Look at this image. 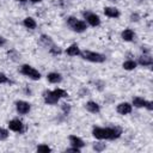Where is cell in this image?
Listing matches in <instances>:
<instances>
[{"label": "cell", "mask_w": 153, "mask_h": 153, "mask_svg": "<svg viewBox=\"0 0 153 153\" xmlns=\"http://www.w3.org/2000/svg\"><path fill=\"white\" fill-rule=\"evenodd\" d=\"M122 129L120 127H93L92 136L99 141L103 140H116L121 137Z\"/></svg>", "instance_id": "obj_1"}, {"label": "cell", "mask_w": 153, "mask_h": 153, "mask_svg": "<svg viewBox=\"0 0 153 153\" xmlns=\"http://www.w3.org/2000/svg\"><path fill=\"white\" fill-rule=\"evenodd\" d=\"M43 100L48 105H55L60 102L61 98H66L68 96V92L63 88H55V90H45L43 92Z\"/></svg>", "instance_id": "obj_2"}, {"label": "cell", "mask_w": 153, "mask_h": 153, "mask_svg": "<svg viewBox=\"0 0 153 153\" xmlns=\"http://www.w3.org/2000/svg\"><path fill=\"white\" fill-rule=\"evenodd\" d=\"M80 57L93 63H103L106 60V56L102 53L93 51V50H81L80 51Z\"/></svg>", "instance_id": "obj_3"}, {"label": "cell", "mask_w": 153, "mask_h": 153, "mask_svg": "<svg viewBox=\"0 0 153 153\" xmlns=\"http://www.w3.org/2000/svg\"><path fill=\"white\" fill-rule=\"evenodd\" d=\"M66 22H67V25L69 26V29H71L72 31L76 32V33H82V32H85V31L87 30V26H88V25L85 23V20L78 19L76 17H73V16L68 17V18L66 19Z\"/></svg>", "instance_id": "obj_4"}, {"label": "cell", "mask_w": 153, "mask_h": 153, "mask_svg": "<svg viewBox=\"0 0 153 153\" xmlns=\"http://www.w3.org/2000/svg\"><path fill=\"white\" fill-rule=\"evenodd\" d=\"M19 72H20V74H23L24 76H26V78H29V79H31V80H39L41 79V73L35 68V67H32V66H30V65H22L20 66V68H19Z\"/></svg>", "instance_id": "obj_5"}, {"label": "cell", "mask_w": 153, "mask_h": 153, "mask_svg": "<svg viewBox=\"0 0 153 153\" xmlns=\"http://www.w3.org/2000/svg\"><path fill=\"white\" fill-rule=\"evenodd\" d=\"M82 17L85 19V23L92 27H97L100 25V18L98 14H96L94 12L91 11H84L82 12Z\"/></svg>", "instance_id": "obj_6"}, {"label": "cell", "mask_w": 153, "mask_h": 153, "mask_svg": "<svg viewBox=\"0 0 153 153\" xmlns=\"http://www.w3.org/2000/svg\"><path fill=\"white\" fill-rule=\"evenodd\" d=\"M7 127H8V129H10L11 131L19 133V134L24 133V130H25L24 123H23L19 118H12V120H10L8 123H7Z\"/></svg>", "instance_id": "obj_7"}, {"label": "cell", "mask_w": 153, "mask_h": 153, "mask_svg": "<svg viewBox=\"0 0 153 153\" xmlns=\"http://www.w3.org/2000/svg\"><path fill=\"white\" fill-rule=\"evenodd\" d=\"M14 106H16V111L19 114V115H27L31 110V105L29 102L26 100H17L14 103Z\"/></svg>", "instance_id": "obj_8"}, {"label": "cell", "mask_w": 153, "mask_h": 153, "mask_svg": "<svg viewBox=\"0 0 153 153\" xmlns=\"http://www.w3.org/2000/svg\"><path fill=\"white\" fill-rule=\"evenodd\" d=\"M116 111L120 114V115H128L133 111V105L131 103H128V102H122V103H118L117 106H116Z\"/></svg>", "instance_id": "obj_9"}, {"label": "cell", "mask_w": 153, "mask_h": 153, "mask_svg": "<svg viewBox=\"0 0 153 153\" xmlns=\"http://www.w3.org/2000/svg\"><path fill=\"white\" fill-rule=\"evenodd\" d=\"M103 12H104V14L108 18H112V19H117L121 16L120 10L117 7H114V6H106V7H104L103 8Z\"/></svg>", "instance_id": "obj_10"}, {"label": "cell", "mask_w": 153, "mask_h": 153, "mask_svg": "<svg viewBox=\"0 0 153 153\" xmlns=\"http://www.w3.org/2000/svg\"><path fill=\"white\" fill-rule=\"evenodd\" d=\"M136 63L140 65V66H143V67H149V66L153 65V57H152L149 54L143 53L142 55H140V56L137 57Z\"/></svg>", "instance_id": "obj_11"}, {"label": "cell", "mask_w": 153, "mask_h": 153, "mask_svg": "<svg viewBox=\"0 0 153 153\" xmlns=\"http://www.w3.org/2000/svg\"><path fill=\"white\" fill-rule=\"evenodd\" d=\"M68 141H69V145H71V146L78 147V148H80V149H82V148L85 147V142H84V140H82L81 137L74 135V134H71V135L68 136Z\"/></svg>", "instance_id": "obj_12"}, {"label": "cell", "mask_w": 153, "mask_h": 153, "mask_svg": "<svg viewBox=\"0 0 153 153\" xmlns=\"http://www.w3.org/2000/svg\"><path fill=\"white\" fill-rule=\"evenodd\" d=\"M85 109L90 114H99L100 112V105L94 100H88L85 103Z\"/></svg>", "instance_id": "obj_13"}, {"label": "cell", "mask_w": 153, "mask_h": 153, "mask_svg": "<svg viewBox=\"0 0 153 153\" xmlns=\"http://www.w3.org/2000/svg\"><path fill=\"white\" fill-rule=\"evenodd\" d=\"M121 38H122L124 42H131V41L135 38V32H134V30H131V29H129V27L124 29V30L121 32Z\"/></svg>", "instance_id": "obj_14"}, {"label": "cell", "mask_w": 153, "mask_h": 153, "mask_svg": "<svg viewBox=\"0 0 153 153\" xmlns=\"http://www.w3.org/2000/svg\"><path fill=\"white\" fill-rule=\"evenodd\" d=\"M80 48H79V45L76 44V43H73V44H71L66 50H65V53L68 55V56H72V57H74V56H80Z\"/></svg>", "instance_id": "obj_15"}, {"label": "cell", "mask_w": 153, "mask_h": 153, "mask_svg": "<svg viewBox=\"0 0 153 153\" xmlns=\"http://www.w3.org/2000/svg\"><path fill=\"white\" fill-rule=\"evenodd\" d=\"M47 80L50 84H60L62 81V75L57 72H50L47 74Z\"/></svg>", "instance_id": "obj_16"}, {"label": "cell", "mask_w": 153, "mask_h": 153, "mask_svg": "<svg viewBox=\"0 0 153 153\" xmlns=\"http://www.w3.org/2000/svg\"><path fill=\"white\" fill-rule=\"evenodd\" d=\"M146 103H147V99H145L143 97H140V96H136V97H133L131 99V105L135 106V108H145L146 106Z\"/></svg>", "instance_id": "obj_17"}, {"label": "cell", "mask_w": 153, "mask_h": 153, "mask_svg": "<svg viewBox=\"0 0 153 153\" xmlns=\"http://www.w3.org/2000/svg\"><path fill=\"white\" fill-rule=\"evenodd\" d=\"M23 25L29 30H35L37 27V22L32 17H26L23 20Z\"/></svg>", "instance_id": "obj_18"}, {"label": "cell", "mask_w": 153, "mask_h": 153, "mask_svg": "<svg viewBox=\"0 0 153 153\" xmlns=\"http://www.w3.org/2000/svg\"><path fill=\"white\" fill-rule=\"evenodd\" d=\"M39 42H41L45 48H48V49H49L53 44H55L54 41H53V38H51L49 35H45V33L41 35V37H39Z\"/></svg>", "instance_id": "obj_19"}, {"label": "cell", "mask_w": 153, "mask_h": 153, "mask_svg": "<svg viewBox=\"0 0 153 153\" xmlns=\"http://www.w3.org/2000/svg\"><path fill=\"white\" fill-rule=\"evenodd\" d=\"M136 66H137L136 61H135V60H131V59H128V60H126V61L122 63V68H123L124 71H134V69L136 68Z\"/></svg>", "instance_id": "obj_20"}, {"label": "cell", "mask_w": 153, "mask_h": 153, "mask_svg": "<svg viewBox=\"0 0 153 153\" xmlns=\"http://www.w3.org/2000/svg\"><path fill=\"white\" fill-rule=\"evenodd\" d=\"M36 151L39 152V153H50L53 149H51V147H49L48 145L41 143V145H38V146L36 147Z\"/></svg>", "instance_id": "obj_21"}, {"label": "cell", "mask_w": 153, "mask_h": 153, "mask_svg": "<svg viewBox=\"0 0 153 153\" xmlns=\"http://www.w3.org/2000/svg\"><path fill=\"white\" fill-rule=\"evenodd\" d=\"M49 53H50L51 55L56 56V55H60V54H62V49H61L59 45H56V44H53V45L49 48Z\"/></svg>", "instance_id": "obj_22"}, {"label": "cell", "mask_w": 153, "mask_h": 153, "mask_svg": "<svg viewBox=\"0 0 153 153\" xmlns=\"http://www.w3.org/2000/svg\"><path fill=\"white\" fill-rule=\"evenodd\" d=\"M92 148L96 151V152H103L105 148H106V145L104 142H94L92 145Z\"/></svg>", "instance_id": "obj_23"}, {"label": "cell", "mask_w": 153, "mask_h": 153, "mask_svg": "<svg viewBox=\"0 0 153 153\" xmlns=\"http://www.w3.org/2000/svg\"><path fill=\"white\" fill-rule=\"evenodd\" d=\"M8 136H10V131H8V129H6V128H0V141H5V140H7Z\"/></svg>", "instance_id": "obj_24"}, {"label": "cell", "mask_w": 153, "mask_h": 153, "mask_svg": "<svg viewBox=\"0 0 153 153\" xmlns=\"http://www.w3.org/2000/svg\"><path fill=\"white\" fill-rule=\"evenodd\" d=\"M10 82H11L10 78L5 73H1L0 72V84H10Z\"/></svg>", "instance_id": "obj_25"}, {"label": "cell", "mask_w": 153, "mask_h": 153, "mask_svg": "<svg viewBox=\"0 0 153 153\" xmlns=\"http://www.w3.org/2000/svg\"><path fill=\"white\" fill-rule=\"evenodd\" d=\"M61 109H62V111H63L65 115H68L71 112V105L68 103H62L61 104Z\"/></svg>", "instance_id": "obj_26"}, {"label": "cell", "mask_w": 153, "mask_h": 153, "mask_svg": "<svg viewBox=\"0 0 153 153\" xmlns=\"http://www.w3.org/2000/svg\"><path fill=\"white\" fill-rule=\"evenodd\" d=\"M65 152H75V153H80V152H81V149H80V148H78V147L71 146V147L66 148V149H65Z\"/></svg>", "instance_id": "obj_27"}, {"label": "cell", "mask_w": 153, "mask_h": 153, "mask_svg": "<svg viewBox=\"0 0 153 153\" xmlns=\"http://www.w3.org/2000/svg\"><path fill=\"white\" fill-rule=\"evenodd\" d=\"M139 19H140V17H139L137 13H131V16H130V20L131 22H137Z\"/></svg>", "instance_id": "obj_28"}, {"label": "cell", "mask_w": 153, "mask_h": 153, "mask_svg": "<svg viewBox=\"0 0 153 153\" xmlns=\"http://www.w3.org/2000/svg\"><path fill=\"white\" fill-rule=\"evenodd\" d=\"M147 110H149V111H152L153 110V103L151 102V100H147V103H146V106H145Z\"/></svg>", "instance_id": "obj_29"}, {"label": "cell", "mask_w": 153, "mask_h": 153, "mask_svg": "<svg viewBox=\"0 0 153 153\" xmlns=\"http://www.w3.org/2000/svg\"><path fill=\"white\" fill-rule=\"evenodd\" d=\"M6 43H7L6 38H5V37H2V36H0V48H1V47H4V45H6Z\"/></svg>", "instance_id": "obj_30"}, {"label": "cell", "mask_w": 153, "mask_h": 153, "mask_svg": "<svg viewBox=\"0 0 153 153\" xmlns=\"http://www.w3.org/2000/svg\"><path fill=\"white\" fill-rule=\"evenodd\" d=\"M31 2H33V4H37V2H41L42 0H30Z\"/></svg>", "instance_id": "obj_31"}, {"label": "cell", "mask_w": 153, "mask_h": 153, "mask_svg": "<svg viewBox=\"0 0 153 153\" xmlns=\"http://www.w3.org/2000/svg\"><path fill=\"white\" fill-rule=\"evenodd\" d=\"M17 1H19V2H25V1H27V0H17Z\"/></svg>", "instance_id": "obj_32"}, {"label": "cell", "mask_w": 153, "mask_h": 153, "mask_svg": "<svg viewBox=\"0 0 153 153\" xmlns=\"http://www.w3.org/2000/svg\"><path fill=\"white\" fill-rule=\"evenodd\" d=\"M110 1H116V0H110Z\"/></svg>", "instance_id": "obj_33"}]
</instances>
